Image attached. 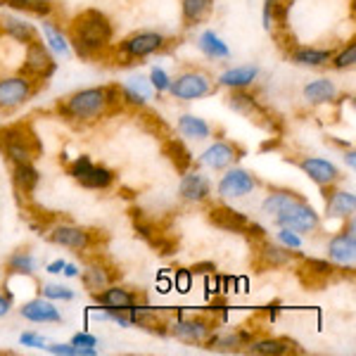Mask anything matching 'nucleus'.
<instances>
[{
	"mask_svg": "<svg viewBox=\"0 0 356 356\" xmlns=\"http://www.w3.org/2000/svg\"><path fill=\"white\" fill-rule=\"evenodd\" d=\"M261 211L273 219L278 228H290L295 233L312 235L318 231L321 219L316 214V209L300 195L290 191H275L264 200Z\"/></svg>",
	"mask_w": 356,
	"mask_h": 356,
	"instance_id": "nucleus-1",
	"label": "nucleus"
},
{
	"mask_svg": "<svg viewBox=\"0 0 356 356\" xmlns=\"http://www.w3.org/2000/svg\"><path fill=\"white\" fill-rule=\"evenodd\" d=\"M112 24L100 10H83L81 15L74 17L69 26V45H74L79 57L90 60L100 55L107 45L112 43Z\"/></svg>",
	"mask_w": 356,
	"mask_h": 356,
	"instance_id": "nucleus-2",
	"label": "nucleus"
},
{
	"mask_svg": "<svg viewBox=\"0 0 356 356\" xmlns=\"http://www.w3.org/2000/svg\"><path fill=\"white\" fill-rule=\"evenodd\" d=\"M57 112L69 122H95L102 114L110 112V102H107V90L102 88H83L76 90L74 95L65 97L57 102Z\"/></svg>",
	"mask_w": 356,
	"mask_h": 356,
	"instance_id": "nucleus-3",
	"label": "nucleus"
},
{
	"mask_svg": "<svg viewBox=\"0 0 356 356\" xmlns=\"http://www.w3.org/2000/svg\"><path fill=\"white\" fill-rule=\"evenodd\" d=\"M41 143L29 124H13L0 129V152L10 164H26L41 154Z\"/></svg>",
	"mask_w": 356,
	"mask_h": 356,
	"instance_id": "nucleus-4",
	"label": "nucleus"
},
{
	"mask_svg": "<svg viewBox=\"0 0 356 356\" xmlns=\"http://www.w3.org/2000/svg\"><path fill=\"white\" fill-rule=\"evenodd\" d=\"M69 176L76 183H81L83 188H90V191H107V188L114 183V174L107 166L93 164L90 157H76L72 164H69Z\"/></svg>",
	"mask_w": 356,
	"mask_h": 356,
	"instance_id": "nucleus-5",
	"label": "nucleus"
},
{
	"mask_svg": "<svg viewBox=\"0 0 356 356\" xmlns=\"http://www.w3.org/2000/svg\"><path fill=\"white\" fill-rule=\"evenodd\" d=\"M169 93L176 97V100H197V97H204L211 93V81L204 72H183L178 74L176 79H171L169 83Z\"/></svg>",
	"mask_w": 356,
	"mask_h": 356,
	"instance_id": "nucleus-6",
	"label": "nucleus"
},
{
	"mask_svg": "<svg viewBox=\"0 0 356 356\" xmlns=\"http://www.w3.org/2000/svg\"><path fill=\"white\" fill-rule=\"evenodd\" d=\"M57 69V62L50 55L48 45H43L41 41H31L26 45V57H24V67H22V74L29 79H50Z\"/></svg>",
	"mask_w": 356,
	"mask_h": 356,
	"instance_id": "nucleus-7",
	"label": "nucleus"
},
{
	"mask_svg": "<svg viewBox=\"0 0 356 356\" xmlns=\"http://www.w3.org/2000/svg\"><path fill=\"white\" fill-rule=\"evenodd\" d=\"M36 93V83L29 76H10L0 81V110H15V107L24 105Z\"/></svg>",
	"mask_w": 356,
	"mask_h": 356,
	"instance_id": "nucleus-8",
	"label": "nucleus"
},
{
	"mask_svg": "<svg viewBox=\"0 0 356 356\" xmlns=\"http://www.w3.org/2000/svg\"><path fill=\"white\" fill-rule=\"evenodd\" d=\"M166 38L164 33L157 31H138L134 36H129L126 41L119 45V53L131 57V60H143L147 55H154L159 50H164Z\"/></svg>",
	"mask_w": 356,
	"mask_h": 356,
	"instance_id": "nucleus-9",
	"label": "nucleus"
},
{
	"mask_svg": "<svg viewBox=\"0 0 356 356\" xmlns=\"http://www.w3.org/2000/svg\"><path fill=\"white\" fill-rule=\"evenodd\" d=\"M48 240L53 245L60 247H69L74 252H86L95 245L93 231H86L81 226H72V223H60L53 231L48 233Z\"/></svg>",
	"mask_w": 356,
	"mask_h": 356,
	"instance_id": "nucleus-10",
	"label": "nucleus"
},
{
	"mask_svg": "<svg viewBox=\"0 0 356 356\" xmlns=\"http://www.w3.org/2000/svg\"><path fill=\"white\" fill-rule=\"evenodd\" d=\"M211 332H214V323L209 318H178L171 325L169 335L186 344H204Z\"/></svg>",
	"mask_w": 356,
	"mask_h": 356,
	"instance_id": "nucleus-11",
	"label": "nucleus"
},
{
	"mask_svg": "<svg viewBox=\"0 0 356 356\" xmlns=\"http://www.w3.org/2000/svg\"><path fill=\"white\" fill-rule=\"evenodd\" d=\"M231 107L238 114H243V117H247L250 122H254L257 126H261V129H273V119L268 117L266 107L259 105V100H257L254 95L245 93L243 88H238L235 93L231 95Z\"/></svg>",
	"mask_w": 356,
	"mask_h": 356,
	"instance_id": "nucleus-12",
	"label": "nucleus"
},
{
	"mask_svg": "<svg viewBox=\"0 0 356 356\" xmlns=\"http://www.w3.org/2000/svg\"><path fill=\"white\" fill-rule=\"evenodd\" d=\"M328 257L342 266H354L356 259V235H354V219L349 216V226L328 243Z\"/></svg>",
	"mask_w": 356,
	"mask_h": 356,
	"instance_id": "nucleus-13",
	"label": "nucleus"
},
{
	"mask_svg": "<svg viewBox=\"0 0 356 356\" xmlns=\"http://www.w3.org/2000/svg\"><path fill=\"white\" fill-rule=\"evenodd\" d=\"M257 178L245 169H231L219 181V195L221 197H245L252 191H257Z\"/></svg>",
	"mask_w": 356,
	"mask_h": 356,
	"instance_id": "nucleus-14",
	"label": "nucleus"
},
{
	"mask_svg": "<svg viewBox=\"0 0 356 356\" xmlns=\"http://www.w3.org/2000/svg\"><path fill=\"white\" fill-rule=\"evenodd\" d=\"M300 169L307 174L316 186L321 188H330L337 183V178H340V171H337V166L328 162V159H321V157H304L300 162Z\"/></svg>",
	"mask_w": 356,
	"mask_h": 356,
	"instance_id": "nucleus-15",
	"label": "nucleus"
},
{
	"mask_svg": "<svg viewBox=\"0 0 356 356\" xmlns=\"http://www.w3.org/2000/svg\"><path fill=\"white\" fill-rule=\"evenodd\" d=\"M19 314H22V318L31 321V323H62L60 309H57L53 300H48V297H38V300L22 304Z\"/></svg>",
	"mask_w": 356,
	"mask_h": 356,
	"instance_id": "nucleus-16",
	"label": "nucleus"
},
{
	"mask_svg": "<svg viewBox=\"0 0 356 356\" xmlns=\"http://www.w3.org/2000/svg\"><path fill=\"white\" fill-rule=\"evenodd\" d=\"M209 221L214 223L216 228L228 233H245L247 226H250V219L243 214V211L233 209V207L226 204H216L209 209Z\"/></svg>",
	"mask_w": 356,
	"mask_h": 356,
	"instance_id": "nucleus-17",
	"label": "nucleus"
},
{
	"mask_svg": "<svg viewBox=\"0 0 356 356\" xmlns=\"http://www.w3.org/2000/svg\"><path fill=\"white\" fill-rule=\"evenodd\" d=\"M211 193L209 178L200 171H186L178 183V195H181L186 202H204Z\"/></svg>",
	"mask_w": 356,
	"mask_h": 356,
	"instance_id": "nucleus-18",
	"label": "nucleus"
},
{
	"mask_svg": "<svg viewBox=\"0 0 356 356\" xmlns=\"http://www.w3.org/2000/svg\"><path fill=\"white\" fill-rule=\"evenodd\" d=\"M240 154H243V150H240L238 145H231V143H214V145L207 147L200 159H202V164L209 166V169L221 171V169H228Z\"/></svg>",
	"mask_w": 356,
	"mask_h": 356,
	"instance_id": "nucleus-19",
	"label": "nucleus"
},
{
	"mask_svg": "<svg viewBox=\"0 0 356 356\" xmlns=\"http://www.w3.org/2000/svg\"><path fill=\"white\" fill-rule=\"evenodd\" d=\"M93 300L105 309H129L138 304V295L129 288H119V285H107L100 292H93Z\"/></svg>",
	"mask_w": 356,
	"mask_h": 356,
	"instance_id": "nucleus-20",
	"label": "nucleus"
},
{
	"mask_svg": "<svg viewBox=\"0 0 356 356\" xmlns=\"http://www.w3.org/2000/svg\"><path fill=\"white\" fill-rule=\"evenodd\" d=\"M297 344L288 337H264V340H252L247 344V354L257 356H285L297 352Z\"/></svg>",
	"mask_w": 356,
	"mask_h": 356,
	"instance_id": "nucleus-21",
	"label": "nucleus"
},
{
	"mask_svg": "<svg viewBox=\"0 0 356 356\" xmlns=\"http://www.w3.org/2000/svg\"><path fill=\"white\" fill-rule=\"evenodd\" d=\"M252 342V335L247 330H238V332H211L207 337V347L216 349V352H238L240 347H247Z\"/></svg>",
	"mask_w": 356,
	"mask_h": 356,
	"instance_id": "nucleus-22",
	"label": "nucleus"
},
{
	"mask_svg": "<svg viewBox=\"0 0 356 356\" xmlns=\"http://www.w3.org/2000/svg\"><path fill=\"white\" fill-rule=\"evenodd\" d=\"M114 273L110 266H105L102 261H93L88 264V268L83 271L81 280H83V288L93 295V292H100L102 288H107V285L114 283Z\"/></svg>",
	"mask_w": 356,
	"mask_h": 356,
	"instance_id": "nucleus-23",
	"label": "nucleus"
},
{
	"mask_svg": "<svg viewBox=\"0 0 356 356\" xmlns=\"http://www.w3.org/2000/svg\"><path fill=\"white\" fill-rule=\"evenodd\" d=\"M0 29H3L5 33H8L10 38H15V41L29 45L31 41H36L38 38V31L33 24H29L24 19H17V17H10V15H3L0 17Z\"/></svg>",
	"mask_w": 356,
	"mask_h": 356,
	"instance_id": "nucleus-24",
	"label": "nucleus"
},
{
	"mask_svg": "<svg viewBox=\"0 0 356 356\" xmlns=\"http://www.w3.org/2000/svg\"><path fill=\"white\" fill-rule=\"evenodd\" d=\"M257 76H259V67L254 65H247V67H235V69H228V72H223L219 76V83L223 88H247V86H252L257 81Z\"/></svg>",
	"mask_w": 356,
	"mask_h": 356,
	"instance_id": "nucleus-25",
	"label": "nucleus"
},
{
	"mask_svg": "<svg viewBox=\"0 0 356 356\" xmlns=\"http://www.w3.org/2000/svg\"><path fill=\"white\" fill-rule=\"evenodd\" d=\"M13 183H15L17 193L31 195L33 191H36L38 183H41V174H38V169L33 166V162L15 164V169H13Z\"/></svg>",
	"mask_w": 356,
	"mask_h": 356,
	"instance_id": "nucleus-26",
	"label": "nucleus"
},
{
	"mask_svg": "<svg viewBox=\"0 0 356 356\" xmlns=\"http://www.w3.org/2000/svg\"><path fill=\"white\" fill-rule=\"evenodd\" d=\"M164 157H169V162L176 166V171H181V174H186L188 169L193 166V152L186 147V143L178 140V138H171V140L164 143L162 147Z\"/></svg>",
	"mask_w": 356,
	"mask_h": 356,
	"instance_id": "nucleus-27",
	"label": "nucleus"
},
{
	"mask_svg": "<svg viewBox=\"0 0 356 356\" xmlns=\"http://www.w3.org/2000/svg\"><path fill=\"white\" fill-rule=\"evenodd\" d=\"M304 97H307L312 105H325L337 97V86L330 79H316V81L304 86Z\"/></svg>",
	"mask_w": 356,
	"mask_h": 356,
	"instance_id": "nucleus-28",
	"label": "nucleus"
},
{
	"mask_svg": "<svg viewBox=\"0 0 356 356\" xmlns=\"http://www.w3.org/2000/svg\"><path fill=\"white\" fill-rule=\"evenodd\" d=\"M356 211V197L354 193L337 191L328 197V216L330 219H349Z\"/></svg>",
	"mask_w": 356,
	"mask_h": 356,
	"instance_id": "nucleus-29",
	"label": "nucleus"
},
{
	"mask_svg": "<svg viewBox=\"0 0 356 356\" xmlns=\"http://www.w3.org/2000/svg\"><path fill=\"white\" fill-rule=\"evenodd\" d=\"M290 60L300 67H323L332 60V50L297 48L295 53H290Z\"/></svg>",
	"mask_w": 356,
	"mask_h": 356,
	"instance_id": "nucleus-30",
	"label": "nucleus"
},
{
	"mask_svg": "<svg viewBox=\"0 0 356 356\" xmlns=\"http://www.w3.org/2000/svg\"><path fill=\"white\" fill-rule=\"evenodd\" d=\"M178 131H181L186 138H193V140H207L211 136V129L204 119L195 117V114H183L178 119Z\"/></svg>",
	"mask_w": 356,
	"mask_h": 356,
	"instance_id": "nucleus-31",
	"label": "nucleus"
},
{
	"mask_svg": "<svg viewBox=\"0 0 356 356\" xmlns=\"http://www.w3.org/2000/svg\"><path fill=\"white\" fill-rule=\"evenodd\" d=\"M211 3L214 0H181V15H183V24L195 26L209 15Z\"/></svg>",
	"mask_w": 356,
	"mask_h": 356,
	"instance_id": "nucleus-32",
	"label": "nucleus"
},
{
	"mask_svg": "<svg viewBox=\"0 0 356 356\" xmlns=\"http://www.w3.org/2000/svg\"><path fill=\"white\" fill-rule=\"evenodd\" d=\"M197 45L207 57H211V60H228V57H231L228 45L223 43L219 33H214V31H204L202 36H200Z\"/></svg>",
	"mask_w": 356,
	"mask_h": 356,
	"instance_id": "nucleus-33",
	"label": "nucleus"
},
{
	"mask_svg": "<svg viewBox=\"0 0 356 356\" xmlns=\"http://www.w3.org/2000/svg\"><path fill=\"white\" fill-rule=\"evenodd\" d=\"M259 257H261L264 266H271V268L288 266V264L295 259V254H292L288 247H278V245H271V243H261Z\"/></svg>",
	"mask_w": 356,
	"mask_h": 356,
	"instance_id": "nucleus-34",
	"label": "nucleus"
},
{
	"mask_svg": "<svg viewBox=\"0 0 356 356\" xmlns=\"http://www.w3.org/2000/svg\"><path fill=\"white\" fill-rule=\"evenodd\" d=\"M290 13V5H285L283 0H266L264 3V29L271 31L273 24H285Z\"/></svg>",
	"mask_w": 356,
	"mask_h": 356,
	"instance_id": "nucleus-35",
	"label": "nucleus"
},
{
	"mask_svg": "<svg viewBox=\"0 0 356 356\" xmlns=\"http://www.w3.org/2000/svg\"><path fill=\"white\" fill-rule=\"evenodd\" d=\"M0 5H8V8L19 10V13H31L38 17H48L53 13L50 0H0Z\"/></svg>",
	"mask_w": 356,
	"mask_h": 356,
	"instance_id": "nucleus-36",
	"label": "nucleus"
},
{
	"mask_svg": "<svg viewBox=\"0 0 356 356\" xmlns=\"http://www.w3.org/2000/svg\"><path fill=\"white\" fill-rule=\"evenodd\" d=\"M43 33H45V38H48L50 48H53L57 55H62V57L72 55V45H69V38L53 24V22H43Z\"/></svg>",
	"mask_w": 356,
	"mask_h": 356,
	"instance_id": "nucleus-37",
	"label": "nucleus"
},
{
	"mask_svg": "<svg viewBox=\"0 0 356 356\" xmlns=\"http://www.w3.org/2000/svg\"><path fill=\"white\" fill-rule=\"evenodd\" d=\"M8 271L19 275H33V271H36V259L29 252H15L8 259Z\"/></svg>",
	"mask_w": 356,
	"mask_h": 356,
	"instance_id": "nucleus-38",
	"label": "nucleus"
},
{
	"mask_svg": "<svg viewBox=\"0 0 356 356\" xmlns=\"http://www.w3.org/2000/svg\"><path fill=\"white\" fill-rule=\"evenodd\" d=\"M50 354H60V356H95L97 349L95 347H81V344H48Z\"/></svg>",
	"mask_w": 356,
	"mask_h": 356,
	"instance_id": "nucleus-39",
	"label": "nucleus"
},
{
	"mask_svg": "<svg viewBox=\"0 0 356 356\" xmlns=\"http://www.w3.org/2000/svg\"><path fill=\"white\" fill-rule=\"evenodd\" d=\"M41 292H43V297H48V300H62V302L74 300V290L67 288V285L48 283V285H43Z\"/></svg>",
	"mask_w": 356,
	"mask_h": 356,
	"instance_id": "nucleus-40",
	"label": "nucleus"
},
{
	"mask_svg": "<svg viewBox=\"0 0 356 356\" xmlns=\"http://www.w3.org/2000/svg\"><path fill=\"white\" fill-rule=\"evenodd\" d=\"M332 67L335 69H349L356 65V43H349L340 55H332Z\"/></svg>",
	"mask_w": 356,
	"mask_h": 356,
	"instance_id": "nucleus-41",
	"label": "nucleus"
},
{
	"mask_svg": "<svg viewBox=\"0 0 356 356\" xmlns=\"http://www.w3.org/2000/svg\"><path fill=\"white\" fill-rule=\"evenodd\" d=\"M304 266H307L314 275H321V278H330V275L335 273V266L323 259H304Z\"/></svg>",
	"mask_w": 356,
	"mask_h": 356,
	"instance_id": "nucleus-42",
	"label": "nucleus"
},
{
	"mask_svg": "<svg viewBox=\"0 0 356 356\" xmlns=\"http://www.w3.org/2000/svg\"><path fill=\"white\" fill-rule=\"evenodd\" d=\"M150 83H152V88H157V93H164V90H169L171 79H169V74H166L164 69L154 67L150 72Z\"/></svg>",
	"mask_w": 356,
	"mask_h": 356,
	"instance_id": "nucleus-43",
	"label": "nucleus"
},
{
	"mask_svg": "<svg viewBox=\"0 0 356 356\" xmlns=\"http://www.w3.org/2000/svg\"><path fill=\"white\" fill-rule=\"evenodd\" d=\"M278 243L285 245L288 250H300L302 238L295 231H290V228H280V231H278Z\"/></svg>",
	"mask_w": 356,
	"mask_h": 356,
	"instance_id": "nucleus-44",
	"label": "nucleus"
},
{
	"mask_svg": "<svg viewBox=\"0 0 356 356\" xmlns=\"http://www.w3.org/2000/svg\"><path fill=\"white\" fill-rule=\"evenodd\" d=\"M191 285H193V273L188 271V268H181V271H176V278H174V288L181 292V295H186V292H191Z\"/></svg>",
	"mask_w": 356,
	"mask_h": 356,
	"instance_id": "nucleus-45",
	"label": "nucleus"
},
{
	"mask_svg": "<svg viewBox=\"0 0 356 356\" xmlns=\"http://www.w3.org/2000/svg\"><path fill=\"white\" fill-rule=\"evenodd\" d=\"M19 344H24V347H33V349H43L45 340L41 335H36V332H24V335L19 337Z\"/></svg>",
	"mask_w": 356,
	"mask_h": 356,
	"instance_id": "nucleus-46",
	"label": "nucleus"
},
{
	"mask_svg": "<svg viewBox=\"0 0 356 356\" xmlns=\"http://www.w3.org/2000/svg\"><path fill=\"white\" fill-rule=\"evenodd\" d=\"M74 344H81V347H95L97 344V337L88 335V332H79V335H74Z\"/></svg>",
	"mask_w": 356,
	"mask_h": 356,
	"instance_id": "nucleus-47",
	"label": "nucleus"
},
{
	"mask_svg": "<svg viewBox=\"0 0 356 356\" xmlns=\"http://www.w3.org/2000/svg\"><path fill=\"white\" fill-rule=\"evenodd\" d=\"M211 271H216V264L214 261H204V264H195L193 266V275H200V273H211Z\"/></svg>",
	"mask_w": 356,
	"mask_h": 356,
	"instance_id": "nucleus-48",
	"label": "nucleus"
},
{
	"mask_svg": "<svg viewBox=\"0 0 356 356\" xmlns=\"http://www.w3.org/2000/svg\"><path fill=\"white\" fill-rule=\"evenodd\" d=\"M129 88H134L136 93H140L143 97H150V88H147V86L143 83V79H134V83H131Z\"/></svg>",
	"mask_w": 356,
	"mask_h": 356,
	"instance_id": "nucleus-49",
	"label": "nucleus"
},
{
	"mask_svg": "<svg viewBox=\"0 0 356 356\" xmlns=\"http://www.w3.org/2000/svg\"><path fill=\"white\" fill-rule=\"evenodd\" d=\"M10 307H13V297H10V295H0V318L10 314Z\"/></svg>",
	"mask_w": 356,
	"mask_h": 356,
	"instance_id": "nucleus-50",
	"label": "nucleus"
},
{
	"mask_svg": "<svg viewBox=\"0 0 356 356\" xmlns=\"http://www.w3.org/2000/svg\"><path fill=\"white\" fill-rule=\"evenodd\" d=\"M65 259H57V261H53V264H48V268L45 271L48 273H62V268H65Z\"/></svg>",
	"mask_w": 356,
	"mask_h": 356,
	"instance_id": "nucleus-51",
	"label": "nucleus"
},
{
	"mask_svg": "<svg viewBox=\"0 0 356 356\" xmlns=\"http://www.w3.org/2000/svg\"><path fill=\"white\" fill-rule=\"evenodd\" d=\"M62 273H65L67 278H76V275H79V268L74 266V264H65V268H62Z\"/></svg>",
	"mask_w": 356,
	"mask_h": 356,
	"instance_id": "nucleus-52",
	"label": "nucleus"
},
{
	"mask_svg": "<svg viewBox=\"0 0 356 356\" xmlns=\"http://www.w3.org/2000/svg\"><path fill=\"white\" fill-rule=\"evenodd\" d=\"M344 162H347V164H349V169L354 171V166H356V159H354V150L344 152Z\"/></svg>",
	"mask_w": 356,
	"mask_h": 356,
	"instance_id": "nucleus-53",
	"label": "nucleus"
},
{
	"mask_svg": "<svg viewBox=\"0 0 356 356\" xmlns=\"http://www.w3.org/2000/svg\"><path fill=\"white\" fill-rule=\"evenodd\" d=\"M157 288H159V292H169V288H171V283H169V280H159V283H157Z\"/></svg>",
	"mask_w": 356,
	"mask_h": 356,
	"instance_id": "nucleus-54",
	"label": "nucleus"
}]
</instances>
